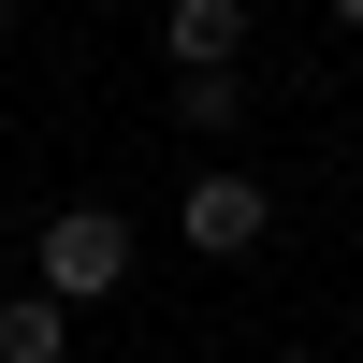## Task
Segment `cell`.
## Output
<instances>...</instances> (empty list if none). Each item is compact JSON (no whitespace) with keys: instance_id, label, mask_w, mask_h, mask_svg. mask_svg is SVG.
<instances>
[{"instance_id":"5","label":"cell","mask_w":363,"mask_h":363,"mask_svg":"<svg viewBox=\"0 0 363 363\" xmlns=\"http://www.w3.org/2000/svg\"><path fill=\"white\" fill-rule=\"evenodd\" d=\"M58 349H73V306L15 291V306H0V363H58Z\"/></svg>"},{"instance_id":"1","label":"cell","mask_w":363,"mask_h":363,"mask_svg":"<svg viewBox=\"0 0 363 363\" xmlns=\"http://www.w3.org/2000/svg\"><path fill=\"white\" fill-rule=\"evenodd\" d=\"M29 291H44V306H102V291H131V218H116V203H58L44 233H29Z\"/></svg>"},{"instance_id":"3","label":"cell","mask_w":363,"mask_h":363,"mask_svg":"<svg viewBox=\"0 0 363 363\" xmlns=\"http://www.w3.org/2000/svg\"><path fill=\"white\" fill-rule=\"evenodd\" d=\"M160 58L174 73H247V0H160Z\"/></svg>"},{"instance_id":"6","label":"cell","mask_w":363,"mask_h":363,"mask_svg":"<svg viewBox=\"0 0 363 363\" xmlns=\"http://www.w3.org/2000/svg\"><path fill=\"white\" fill-rule=\"evenodd\" d=\"M320 15H335V29H363V0H320Z\"/></svg>"},{"instance_id":"4","label":"cell","mask_w":363,"mask_h":363,"mask_svg":"<svg viewBox=\"0 0 363 363\" xmlns=\"http://www.w3.org/2000/svg\"><path fill=\"white\" fill-rule=\"evenodd\" d=\"M174 116H189L203 145H233L247 131V73H174Z\"/></svg>"},{"instance_id":"7","label":"cell","mask_w":363,"mask_h":363,"mask_svg":"<svg viewBox=\"0 0 363 363\" xmlns=\"http://www.w3.org/2000/svg\"><path fill=\"white\" fill-rule=\"evenodd\" d=\"M0 29H15V0H0Z\"/></svg>"},{"instance_id":"2","label":"cell","mask_w":363,"mask_h":363,"mask_svg":"<svg viewBox=\"0 0 363 363\" xmlns=\"http://www.w3.org/2000/svg\"><path fill=\"white\" fill-rule=\"evenodd\" d=\"M262 233H277V189H262V174H189V189H174V247H189V262H247L262 247Z\"/></svg>"}]
</instances>
